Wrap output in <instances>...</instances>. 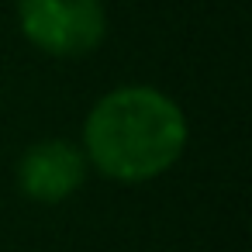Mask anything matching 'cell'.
<instances>
[{"label":"cell","instance_id":"cell-1","mask_svg":"<svg viewBox=\"0 0 252 252\" xmlns=\"http://www.w3.org/2000/svg\"><path fill=\"white\" fill-rule=\"evenodd\" d=\"M87 159L111 180L145 183L166 173L187 145V118L156 87H118L104 94L83 125Z\"/></svg>","mask_w":252,"mask_h":252},{"label":"cell","instance_id":"cell-2","mask_svg":"<svg viewBox=\"0 0 252 252\" xmlns=\"http://www.w3.org/2000/svg\"><path fill=\"white\" fill-rule=\"evenodd\" d=\"M21 35L45 56L76 59L107 38V11L100 0H18Z\"/></svg>","mask_w":252,"mask_h":252},{"label":"cell","instance_id":"cell-3","mask_svg":"<svg viewBox=\"0 0 252 252\" xmlns=\"http://www.w3.org/2000/svg\"><path fill=\"white\" fill-rule=\"evenodd\" d=\"M87 180V156L63 138L32 145L18 162V187L25 197L42 204H59L76 193Z\"/></svg>","mask_w":252,"mask_h":252}]
</instances>
